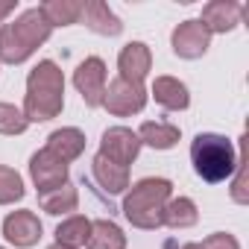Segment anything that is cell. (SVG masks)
<instances>
[{
  "instance_id": "25",
  "label": "cell",
  "mask_w": 249,
  "mask_h": 249,
  "mask_svg": "<svg viewBox=\"0 0 249 249\" xmlns=\"http://www.w3.org/2000/svg\"><path fill=\"white\" fill-rule=\"evenodd\" d=\"M231 199L234 202H249V191H246V156L240 150L237 156V167H234V185H231Z\"/></svg>"
},
{
  "instance_id": "20",
  "label": "cell",
  "mask_w": 249,
  "mask_h": 249,
  "mask_svg": "<svg viewBox=\"0 0 249 249\" xmlns=\"http://www.w3.org/2000/svg\"><path fill=\"white\" fill-rule=\"evenodd\" d=\"M50 27H71L82 18V0H47L38 6Z\"/></svg>"
},
{
  "instance_id": "12",
  "label": "cell",
  "mask_w": 249,
  "mask_h": 249,
  "mask_svg": "<svg viewBox=\"0 0 249 249\" xmlns=\"http://www.w3.org/2000/svg\"><path fill=\"white\" fill-rule=\"evenodd\" d=\"M243 6L234 3V0H211V3L202 6V18L199 24L214 36V33H231L240 24Z\"/></svg>"
},
{
  "instance_id": "3",
  "label": "cell",
  "mask_w": 249,
  "mask_h": 249,
  "mask_svg": "<svg viewBox=\"0 0 249 249\" xmlns=\"http://www.w3.org/2000/svg\"><path fill=\"white\" fill-rule=\"evenodd\" d=\"M173 194V185L167 179H141L132 185V191L123 199V217H126L135 229H159L161 226V214L164 205Z\"/></svg>"
},
{
  "instance_id": "16",
  "label": "cell",
  "mask_w": 249,
  "mask_h": 249,
  "mask_svg": "<svg viewBox=\"0 0 249 249\" xmlns=\"http://www.w3.org/2000/svg\"><path fill=\"white\" fill-rule=\"evenodd\" d=\"M91 170H94L97 185H100L103 191H108V194H120V191H126V188H129V167H120V164L103 159L100 153L94 156Z\"/></svg>"
},
{
  "instance_id": "8",
  "label": "cell",
  "mask_w": 249,
  "mask_h": 249,
  "mask_svg": "<svg viewBox=\"0 0 249 249\" xmlns=\"http://www.w3.org/2000/svg\"><path fill=\"white\" fill-rule=\"evenodd\" d=\"M170 44H173V53L179 59H199L208 53L211 47V33L199 24V21H182L173 36H170Z\"/></svg>"
},
{
  "instance_id": "27",
  "label": "cell",
  "mask_w": 249,
  "mask_h": 249,
  "mask_svg": "<svg viewBox=\"0 0 249 249\" xmlns=\"http://www.w3.org/2000/svg\"><path fill=\"white\" fill-rule=\"evenodd\" d=\"M15 6H18V0H0V21L9 18L15 12Z\"/></svg>"
},
{
  "instance_id": "28",
  "label": "cell",
  "mask_w": 249,
  "mask_h": 249,
  "mask_svg": "<svg viewBox=\"0 0 249 249\" xmlns=\"http://www.w3.org/2000/svg\"><path fill=\"white\" fill-rule=\"evenodd\" d=\"M182 249H202V246H199V243H185Z\"/></svg>"
},
{
  "instance_id": "24",
  "label": "cell",
  "mask_w": 249,
  "mask_h": 249,
  "mask_svg": "<svg viewBox=\"0 0 249 249\" xmlns=\"http://www.w3.org/2000/svg\"><path fill=\"white\" fill-rule=\"evenodd\" d=\"M27 129V117L21 108L0 103V135H21Z\"/></svg>"
},
{
  "instance_id": "2",
  "label": "cell",
  "mask_w": 249,
  "mask_h": 249,
  "mask_svg": "<svg viewBox=\"0 0 249 249\" xmlns=\"http://www.w3.org/2000/svg\"><path fill=\"white\" fill-rule=\"evenodd\" d=\"M50 33H53V27L44 18V12L38 6L27 9L21 18L0 27V62H9V65L27 62L50 38Z\"/></svg>"
},
{
  "instance_id": "17",
  "label": "cell",
  "mask_w": 249,
  "mask_h": 249,
  "mask_svg": "<svg viewBox=\"0 0 249 249\" xmlns=\"http://www.w3.org/2000/svg\"><path fill=\"white\" fill-rule=\"evenodd\" d=\"M141 144L153 147V150H170L179 144V126H173V123H164V120H144L141 129L135 132Z\"/></svg>"
},
{
  "instance_id": "4",
  "label": "cell",
  "mask_w": 249,
  "mask_h": 249,
  "mask_svg": "<svg viewBox=\"0 0 249 249\" xmlns=\"http://www.w3.org/2000/svg\"><path fill=\"white\" fill-rule=\"evenodd\" d=\"M191 161L202 182H226L237 167V153L226 135L199 132L191 144Z\"/></svg>"
},
{
  "instance_id": "18",
  "label": "cell",
  "mask_w": 249,
  "mask_h": 249,
  "mask_svg": "<svg viewBox=\"0 0 249 249\" xmlns=\"http://www.w3.org/2000/svg\"><path fill=\"white\" fill-rule=\"evenodd\" d=\"M85 246L88 249H126V234L111 220H94Z\"/></svg>"
},
{
  "instance_id": "1",
  "label": "cell",
  "mask_w": 249,
  "mask_h": 249,
  "mask_svg": "<svg viewBox=\"0 0 249 249\" xmlns=\"http://www.w3.org/2000/svg\"><path fill=\"white\" fill-rule=\"evenodd\" d=\"M65 108V76L62 68L50 59L38 62L27 76V97H24V117L27 123L53 120Z\"/></svg>"
},
{
  "instance_id": "29",
  "label": "cell",
  "mask_w": 249,
  "mask_h": 249,
  "mask_svg": "<svg viewBox=\"0 0 249 249\" xmlns=\"http://www.w3.org/2000/svg\"><path fill=\"white\" fill-rule=\"evenodd\" d=\"M47 249H71V246H62V243H53V246H47Z\"/></svg>"
},
{
  "instance_id": "26",
  "label": "cell",
  "mask_w": 249,
  "mask_h": 249,
  "mask_svg": "<svg viewBox=\"0 0 249 249\" xmlns=\"http://www.w3.org/2000/svg\"><path fill=\"white\" fill-rule=\"evenodd\" d=\"M202 249H240V243H237V237L234 234H226V231H217V234H208L202 243H199Z\"/></svg>"
},
{
  "instance_id": "5",
  "label": "cell",
  "mask_w": 249,
  "mask_h": 249,
  "mask_svg": "<svg viewBox=\"0 0 249 249\" xmlns=\"http://www.w3.org/2000/svg\"><path fill=\"white\" fill-rule=\"evenodd\" d=\"M103 106L108 114L114 117H129V114H138L144 106H147V88L144 82H129V79H111L106 85V94H103Z\"/></svg>"
},
{
  "instance_id": "22",
  "label": "cell",
  "mask_w": 249,
  "mask_h": 249,
  "mask_svg": "<svg viewBox=\"0 0 249 249\" xmlns=\"http://www.w3.org/2000/svg\"><path fill=\"white\" fill-rule=\"evenodd\" d=\"M38 205H41V211H47V214H68V211H76V205H79V191H76L73 185H62V188H56V191L41 194V196H38Z\"/></svg>"
},
{
  "instance_id": "13",
  "label": "cell",
  "mask_w": 249,
  "mask_h": 249,
  "mask_svg": "<svg viewBox=\"0 0 249 249\" xmlns=\"http://www.w3.org/2000/svg\"><path fill=\"white\" fill-rule=\"evenodd\" d=\"M82 21H85V27H88L91 33H97V36L114 38V36L123 33L120 18L108 9V3H103V0H88V3H82Z\"/></svg>"
},
{
  "instance_id": "14",
  "label": "cell",
  "mask_w": 249,
  "mask_h": 249,
  "mask_svg": "<svg viewBox=\"0 0 249 249\" xmlns=\"http://www.w3.org/2000/svg\"><path fill=\"white\" fill-rule=\"evenodd\" d=\"M47 153H53L59 161H76L85 150V135L76 129V126H65V129H56L50 138H47Z\"/></svg>"
},
{
  "instance_id": "21",
  "label": "cell",
  "mask_w": 249,
  "mask_h": 249,
  "mask_svg": "<svg viewBox=\"0 0 249 249\" xmlns=\"http://www.w3.org/2000/svg\"><path fill=\"white\" fill-rule=\"evenodd\" d=\"M88 234H91V220L82 217V214H73V217H68V220L59 223V229H56V243L71 246V249H79V246L88 243Z\"/></svg>"
},
{
  "instance_id": "10",
  "label": "cell",
  "mask_w": 249,
  "mask_h": 249,
  "mask_svg": "<svg viewBox=\"0 0 249 249\" xmlns=\"http://www.w3.org/2000/svg\"><path fill=\"white\" fill-rule=\"evenodd\" d=\"M3 237L18 249H30L41 240V220L33 211H12L3 220Z\"/></svg>"
},
{
  "instance_id": "15",
  "label": "cell",
  "mask_w": 249,
  "mask_h": 249,
  "mask_svg": "<svg viewBox=\"0 0 249 249\" xmlns=\"http://www.w3.org/2000/svg\"><path fill=\"white\" fill-rule=\"evenodd\" d=\"M153 97L159 106H164L167 111H182L191 106V94H188V85L179 82L176 76H156L153 82Z\"/></svg>"
},
{
  "instance_id": "7",
  "label": "cell",
  "mask_w": 249,
  "mask_h": 249,
  "mask_svg": "<svg viewBox=\"0 0 249 249\" xmlns=\"http://www.w3.org/2000/svg\"><path fill=\"white\" fill-rule=\"evenodd\" d=\"M73 85L82 94L85 106H91V108L103 106V94H106V62L100 56H88L85 62H79V68L73 71Z\"/></svg>"
},
{
  "instance_id": "23",
  "label": "cell",
  "mask_w": 249,
  "mask_h": 249,
  "mask_svg": "<svg viewBox=\"0 0 249 249\" xmlns=\"http://www.w3.org/2000/svg\"><path fill=\"white\" fill-rule=\"evenodd\" d=\"M24 199V179L18 170L0 164V205H12Z\"/></svg>"
},
{
  "instance_id": "6",
  "label": "cell",
  "mask_w": 249,
  "mask_h": 249,
  "mask_svg": "<svg viewBox=\"0 0 249 249\" xmlns=\"http://www.w3.org/2000/svg\"><path fill=\"white\" fill-rule=\"evenodd\" d=\"M141 153V141L132 129L126 126H111L103 132V141H100V156L120 164V167H129Z\"/></svg>"
},
{
  "instance_id": "19",
  "label": "cell",
  "mask_w": 249,
  "mask_h": 249,
  "mask_svg": "<svg viewBox=\"0 0 249 249\" xmlns=\"http://www.w3.org/2000/svg\"><path fill=\"white\" fill-rule=\"evenodd\" d=\"M199 220V211H196V202L188 199V196H173L167 199L164 205V214H161V226H170V229H188Z\"/></svg>"
},
{
  "instance_id": "11",
  "label": "cell",
  "mask_w": 249,
  "mask_h": 249,
  "mask_svg": "<svg viewBox=\"0 0 249 249\" xmlns=\"http://www.w3.org/2000/svg\"><path fill=\"white\" fill-rule=\"evenodd\" d=\"M117 71L120 79H129V82H144L147 73L153 71V53L144 41H129L126 47L120 50L117 56Z\"/></svg>"
},
{
  "instance_id": "9",
  "label": "cell",
  "mask_w": 249,
  "mask_h": 249,
  "mask_svg": "<svg viewBox=\"0 0 249 249\" xmlns=\"http://www.w3.org/2000/svg\"><path fill=\"white\" fill-rule=\"evenodd\" d=\"M30 176H33L38 194H47V191H56V188L68 185V164L59 161L53 153L38 150V153L30 159Z\"/></svg>"
},
{
  "instance_id": "30",
  "label": "cell",
  "mask_w": 249,
  "mask_h": 249,
  "mask_svg": "<svg viewBox=\"0 0 249 249\" xmlns=\"http://www.w3.org/2000/svg\"><path fill=\"white\" fill-rule=\"evenodd\" d=\"M0 249H3V246H0Z\"/></svg>"
}]
</instances>
